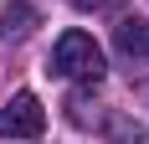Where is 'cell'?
I'll return each mask as SVG.
<instances>
[{
  "label": "cell",
  "mask_w": 149,
  "mask_h": 144,
  "mask_svg": "<svg viewBox=\"0 0 149 144\" xmlns=\"http://www.w3.org/2000/svg\"><path fill=\"white\" fill-rule=\"evenodd\" d=\"M52 72L67 82H98L103 77V46L88 31H62L52 46Z\"/></svg>",
  "instance_id": "1"
},
{
  "label": "cell",
  "mask_w": 149,
  "mask_h": 144,
  "mask_svg": "<svg viewBox=\"0 0 149 144\" xmlns=\"http://www.w3.org/2000/svg\"><path fill=\"white\" fill-rule=\"evenodd\" d=\"M46 129V108L36 93H15V98H5V108H0V139H41Z\"/></svg>",
  "instance_id": "2"
},
{
  "label": "cell",
  "mask_w": 149,
  "mask_h": 144,
  "mask_svg": "<svg viewBox=\"0 0 149 144\" xmlns=\"http://www.w3.org/2000/svg\"><path fill=\"white\" fill-rule=\"evenodd\" d=\"M113 46H118V57H129V62H149V21L144 15H118Z\"/></svg>",
  "instance_id": "3"
},
{
  "label": "cell",
  "mask_w": 149,
  "mask_h": 144,
  "mask_svg": "<svg viewBox=\"0 0 149 144\" xmlns=\"http://www.w3.org/2000/svg\"><path fill=\"white\" fill-rule=\"evenodd\" d=\"M31 26H36V5L31 0H15V5L0 10V41H21V36H31Z\"/></svg>",
  "instance_id": "4"
},
{
  "label": "cell",
  "mask_w": 149,
  "mask_h": 144,
  "mask_svg": "<svg viewBox=\"0 0 149 144\" xmlns=\"http://www.w3.org/2000/svg\"><path fill=\"white\" fill-rule=\"evenodd\" d=\"M77 10H113V5H123V0H72Z\"/></svg>",
  "instance_id": "5"
}]
</instances>
